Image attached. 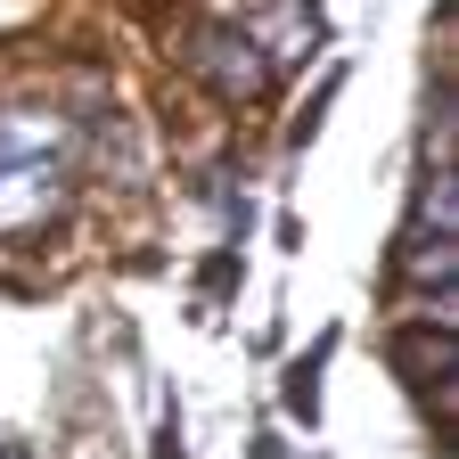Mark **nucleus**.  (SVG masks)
<instances>
[{"mask_svg": "<svg viewBox=\"0 0 459 459\" xmlns=\"http://www.w3.org/2000/svg\"><path fill=\"white\" fill-rule=\"evenodd\" d=\"M255 459H287V451H279V435H255Z\"/></svg>", "mask_w": 459, "mask_h": 459, "instance_id": "nucleus-7", "label": "nucleus"}, {"mask_svg": "<svg viewBox=\"0 0 459 459\" xmlns=\"http://www.w3.org/2000/svg\"><path fill=\"white\" fill-rule=\"evenodd\" d=\"M0 459H25V451H0Z\"/></svg>", "mask_w": 459, "mask_h": 459, "instance_id": "nucleus-8", "label": "nucleus"}, {"mask_svg": "<svg viewBox=\"0 0 459 459\" xmlns=\"http://www.w3.org/2000/svg\"><path fill=\"white\" fill-rule=\"evenodd\" d=\"M66 205V164H0V238H17V230L49 221Z\"/></svg>", "mask_w": 459, "mask_h": 459, "instance_id": "nucleus-2", "label": "nucleus"}, {"mask_svg": "<svg viewBox=\"0 0 459 459\" xmlns=\"http://www.w3.org/2000/svg\"><path fill=\"white\" fill-rule=\"evenodd\" d=\"M394 279L402 287H451V230H402Z\"/></svg>", "mask_w": 459, "mask_h": 459, "instance_id": "nucleus-5", "label": "nucleus"}, {"mask_svg": "<svg viewBox=\"0 0 459 459\" xmlns=\"http://www.w3.org/2000/svg\"><path fill=\"white\" fill-rule=\"evenodd\" d=\"M74 124L66 115H41V107H0V164H66Z\"/></svg>", "mask_w": 459, "mask_h": 459, "instance_id": "nucleus-4", "label": "nucleus"}, {"mask_svg": "<svg viewBox=\"0 0 459 459\" xmlns=\"http://www.w3.org/2000/svg\"><path fill=\"white\" fill-rule=\"evenodd\" d=\"M385 361H394V377L411 385V394L443 402V385H451V320H411V328H394Z\"/></svg>", "mask_w": 459, "mask_h": 459, "instance_id": "nucleus-3", "label": "nucleus"}, {"mask_svg": "<svg viewBox=\"0 0 459 459\" xmlns=\"http://www.w3.org/2000/svg\"><path fill=\"white\" fill-rule=\"evenodd\" d=\"M189 74H197L213 99H230V107H255V99L271 91V57H263L238 25H197V33H189Z\"/></svg>", "mask_w": 459, "mask_h": 459, "instance_id": "nucleus-1", "label": "nucleus"}, {"mask_svg": "<svg viewBox=\"0 0 459 459\" xmlns=\"http://www.w3.org/2000/svg\"><path fill=\"white\" fill-rule=\"evenodd\" d=\"M328 353H336V336H320L312 353L287 369V411H296V419H320V377H328Z\"/></svg>", "mask_w": 459, "mask_h": 459, "instance_id": "nucleus-6", "label": "nucleus"}]
</instances>
